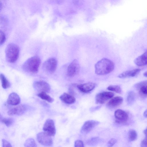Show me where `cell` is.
Wrapping results in <instances>:
<instances>
[{"instance_id": "obj_1", "label": "cell", "mask_w": 147, "mask_h": 147, "mask_svg": "<svg viewBox=\"0 0 147 147\" xmlns=\"http://www.w3.org/2000/svg\"><path fill=\"white\" fill-rule=\"evenodd\" d=\"M114 68V64L111 60L103 58L98 61L95 65V72L96 74L104 75L112 72Z\"/></svg>"}, {"instance_id": "obj_2", "label": "cell", "mask_w": 147, "mask_h": 147, "mask_svg": "<svg viewBox=\"0 0 147 147\" xmlns=\"http://www.w3.org/2000/svg\"><path fill=\"white\" fill-rule=\"evenodd\" d=\"M41 63V59L37 56L32 57L27 59L23 64L22 68L25 72L30 74L37 73Z\"/></svg>"}, {"instance_id": "obj_3", "label": "cell", "mask_w": 147, "mask_h": 147, "mask_svg": "<svg viewBox=\"0 0 147 147\" xmlns=\"http://www.w3.org/2000/svg\"><path fill=\"white\" fill-rule=\"evenodd\" d=\"M20 50L19 47L14 43H10L6 47L5 50V57L7 61L13 63L19 57Z\"/></svg>"}, {"instance_id": "obj_4", "label": "cell", "mask_w": 147, "mask_h": 147, "mask_svg": "<svg viewBox=\"0 0 147 147\" xmlns=\"http://www.w3.org/2000/svg\"><path fill=\"white\" fill-rule=\"evenodd\" d=\"M57 65V61L55 58H50L43 63V69L47 72L52 74L55 71Z\"/></svg>"}, {"instance_id": "obj_5", "label": "cell", "mask_w": 147, "mask_h": 147, "mask_svg": "<svg viewBox=\"0 0 147 147\" xmlns=\"http://www.w3.org/2000/svg\"><path fill=\"white\" fill-rule=\"evenodd\" d=\"M115 122L118 124H125L129 118L128 114L125 111L121 109H117L114 113Z\"/></svg>"}, {"instance_id": "obj_6", "label": "cell", "mask_w": 147, "mask_h": 147, "mask_svg": "<svg viewBox=\"0 0 147 147\" xmlns=\"http://www.w3.org/2000/svg\"><path fill=\"white\" fill-rule=\"evenodd\" d=\"M44 132L50 136H53L56 133V129L53 121L48 119L45 121L43 125Z\"/></svg>"}, {"instance_id": "obj_7", "label": "cell", "mask_w": 147, "mask_h": 147, "mask_svg": "<svg viewBox=\"0 0 147 147\" xmlns=\"http://www.w3.org/2000/svg\"><path fill=\"white\" fill-rule=\"evenodd\" d=\"M37 139L40 144L45 146H51L53 143V140L51 136L44 132H40L37 134Z\"/></svg>"}, {"instance_id": "obj_8", "label": "cell", "mask_w": 147, "mask_h": 147, "mask_svg": "<svg viewBox=\"0 0 147 147\" xmlns=\"http://www.w3.org/2000/svg\"><path fill=\"white\" fill-rule=\"evenodd\" d=\"M33 86L39 93H49L50 92L51 89L49 84L43 80L38 81L35 82L33 84Z\"/></svg>"}, {"instance_id": "obj_9", "label": "cell", "mask_w": 147, "mask_h": 147, "mask_svg": "<svg viewBox=\"0 0 147 147\" xmlns=\"http://www.w3.org/2000/svg\"><path fill=\"white\" fill-rule=\"evenodd\" d=\"M80 66L78 61L74 59L68 65L67 70V74L70 77H74L79 73Z\"/></svg>"}, {"instance_id": "obj_10", "label": "cell", "mask_w": 147, "mask_h": 147, "mask_svg": "<svg viewBox=\"0 0 147 147\" xmlns=\"http://www.w3.org/2000/svg\"><path fill=\"white\" fill-rule=\"evenodd\" d=\"M114 94L111 92H104L97 94L95 96L96 104H102L113 97Z\"/></svg>"}, {"instance_id": "obj_11", "label": "cell", "mask_w": 147, "mask_h": 147, "mask_svg": "<svg viewBox=\"0 0 147 147\" xmlns=\"http://www.w3.org/2000/svg\"><path fill=\"white\" fill-rule=\"evenodd\" d=\"M99 123V121L96 120L87 121L84 122L82 127L80 131L83 134H87L91 131Z\"/></svg>"}, {"instance_id": "obj_12", "label": "cell", "mask_w": 147, "mask_h": 147, "mask_svg": "<svg viewBox=\"0 0 147 147\" xmlns=\"http://www.w3.org/2000/svg\"><path fill=\"white\" fill-rule=\"evenodd\" d=\"M27 109L26 105H21L10 109L8 111L7 113L9 115H21L25 113Z\"/></svg>"}, {"instance_id": "obj_13", "label": "cell", "mask_w": 147, "mask_h": 147, "mask_svg": "<svg viewBox=\"0 0 147 147\" xmlns=\"http://www.w3.org/2000/svg\"><path fill=\"white\" fill-rule=\"evenodd\" d=\"M96 84L92 82H88L77 86L78 89L81 92L85 93L92 91L95 87Z\"/></svg>"}, {"instance_id": "obj_14", "label": "cell", "mask_w": 147, "mask_h": 147, "mask_svg": "<svg viewBox=\"0 0 147 147\" xmlns=\"http://www.w3.org/2000/svg\"><path fill=\"white\" fill-rule=\"evenodd\" d=\"M20 96L15 92L11 93L9 95L7 100L8 104L12 105H17L20 103Z\"/></svg>"}, {"instance_id": "obj_15", "label": "cell", "mask_w": 147, "mask_h": 147, "mask_svg": "<svg viewBox=\"0 0 147 147\" xmlns=\"http://www.w3.org/2000/svg\"><path fill=\"white\" fill-rule=\"evenodd\" d=\"M123 98L119 96L114 97L110 100L107 104V106L110 108H114L116 107L122 102Z\"/></svg>"}, {"instance_id": "obj_16", "label": "cell", "mask_w": 147, "mask_h": 147, "mask_svg": "<svg viewBox=\"0 0 147 147\" xmlns=\"http://www.w3.org/2000/svg\"><path fill=\"white\" fill-rule=\"evenodd\" d=\"M140 94L144 97L147 96V81H144L136 84L135 86Z\"/></svg>"}, {"instance_id": "obj_17", "label": "cell", "mask_w": 147, "mask_h": 147, "mask_svg": "<svg viewBox=\"0 0 147 147\" xmlns=\"http://www.w3.org/2000/svg\"><path fill=\"white\" fill-rule=\"evenodd\" d=\"M140 69H136L124 71L118 75V77L120 78H125L129 77L135 76L140 73Z\"/></svg>"}, {"instance_id": "obj_18", "label": "cell", "mask_w": 147, "mask_h": 147, "mask_svg": "<svg viewBox=\"0 0 147 147\" xmlns=\"http://www.w3.org/2000/svg\"><path fill=\"white\" fill-rule=\"evenodd\" d=\"M59 98L63 102L68 104H73L76 100L75 98L73 96L67 93H64L62 94Z\"/></svg>"}, {"instance_id": "obj_19", "label": "cell", "mask_w": 147, "mask_h": 147, "mask_svg": "<svg viewBox=\"0 0 147 147\" xmlns=\"http://www.w3.org/2000/svg\"><path fill=\"white\" fill-rule=\"evenodd\" d=\"M134 63L137 66H142L147 64V51L136 58L134 61Z\"/></svg>"}, {"instance_id": "obj_20", "label": "cell", "mask_w": 147, "mask_h": 147, "mask_svg": "<svg viewBox=\"0 0 147 147\" xmlns=\"http://www.w3.org/2000/svg\"><path fill=\"white\" fill-rule=\"evenodd\" d=\"M0 79L1 81L2 86L3 88L5 89L10 87V82L3 74H0Z\"/></svg>"}, {"instance_id": "obj_21", "label": "cell", "mask_w": 147, "mask_h": 147, "mask_svg": "<svg viewBox=\"0 0 147 147\" xmlns=\"http://www.w3.org/2000/svg\"><path fill=\"white\" fill-rule=\"evenodd\" d=\"M37 96L42 99L46 100L50 103L52 102L54 100V99L48 95L46 93L41 92L37 94Z\"/></svg>"}, {"instance_id": "obj_22", "label": "cell", "mask_w": 147, "mask_h": 147, "mask_svg": "<svg viewBox=\"0 0 147 147\" xmlns=\"http://www.w3.org/2000/svg\"><path fill=\"white\" fill-rule=\"evenodd\" d=\"M135 93L133 91H129L127 96V102L129 105H132L135 100L136 98Z\"/></svg>"}, {"instance_id": "obj_23", "label": "cell", "mask_w": 147, "mask_h": 147, "mask_svg": "<svg viewBox=\"0 0 147 147\" xmlns=\"http://www.w3.org/2000/svg\"><path fill=\"white\" fill-rule=\"evenodd\" d=\"M100 140L99 137L92 138L86 141V143L89 146H94L97 145Z\"/></svg>"}, {"instance_id": "obj_24", "label": "cell", "mask_w": 147, "mask_h": 147, "mask_svg": "<svg viewBox=\"0 0 147 147\" xmlns=\"http://www.w3.org/2000/svg\"><path fill=\"white\" fill-rule=\"evenodd\" d=\"M137 134L136 131L133 129H130L128 133V138L130 141H133L136 140Z\"/></svg>"}, {"instance_id": "obj_25", "label": "cell", "mask_w": 147, "mask_h": 147, "mask_svg": "<svg viewBox=\"0 0 147 147\" xmlns=\"http://www.w3.org/2000/svg\"><path fill=\"white\" fill-rule=\"evenodd\" d=\"M25 147H36V144L34 140L32 138H29L25 141L24 144Z\"/></svg>"}, {"instance_id": "obj_26", "label": "cell", "mask_w": 147, "mask_h": 147, "mask_svg": "<svg viewBox=\"0 0 147 147\" xmlns=\"http://www.w3.org/2000/svg\"><path fill=\"white\" fill-rule=\"evenodd\" d=\"M108 90L113 91L117 93H120L121 92V89L120 86L118 85H110L107 88Z\"/></svg>"}, {"instance_id": "obj_27", "label": "cell", "mask_w": 147, "mask_h": 147, "mask_svg": "<svg viewBox=\"0 0 147 147\" xmlns=\"http://www.w3.org/2000/svg\"><path fill=\"white\" fill-rule=\"evenodd\" d=\"M1 122L7 126H10L13 123V119L11 118H4L1 119Z\"/></svg>"}, {"instance_id": "obj_28", "label": "cell", "mask_w": 147, "mask_h": 147, "mask_svg": "<svg viewBox=\"0 0 147 147\" xmlns=\"http://www.w3.org/2000/svg\"><path fill=\"white\" fill-rule=\"evenodd\" d=\"M5 36L4 33L0 30V45L3 44L5 40Z\"/></svg>"}, {"instance_id": "obj_29", "label": "cell", "mask_w": 147, "mask_h": 147, "mask_svg": "<svg viewBox=\"0 0 147 147\" xmlns=\"http://www.w3.org/2000/svg\"><path fill=\"white\" fill-rule=\"evenodd\" d=\"M74 147H84L83 142L80 140H76L75 142Z\"/></svg>"}, {"instance_id": "obj_30", "label": "cell", "mask_w": 147, "mask_h": 147, "mask_svg": "<svg viewBox=\"0 0 147 147\" xmlns=\"http://www.w3.org/2000/svg\"><path fill=\"white\" fill-rule=\"evenodd\" d=\"M117 140L114 138H112L107 143L108 147H112L117 142Z\"/></svg>"}, {"instance_id": "obj_31", "label": "cell", "mask_w": 147, "mask_h": 147, "mask_svg": "<svg viewBox=\"0 0 147 147\" xmlns=\"http://www.w3.org/2000/svg\"><path fill=\"white\" fill-rule=\"evenodd\" d=\"M2 147H12L10 143L4 139L2 140Z\"/></svg>"}, {"instance_id": "obj_32", "label": "cell", "mask_w": 147, "mask_h": 147, "mask_svg": "<svg viewBox=\"0 0 147 147\" xmlns=\"http://www.w3.org/2000/svg\"><path fill=\"white\" fill-rule=\"evenodd\" d=\"M141 147H147L146 136L142 141L141 143Z\"/></svg>"}, {"instance_id": "obj_33", "label": "cell", "mask_w": 147, "mask_h": 147, "mask_svg": "<svg viewBox=\"0 0 147 147\" xmlns=\"http://www.w3.org/2000/svg\"><path fill=\"white\" fill-rule=\"evenodd\" d=\"M143 115L146 118H147V110L146 109L144 112L143 113Z\"/></svg>"}, {"instance_id": "obj_34", "label": "cell", "mask_w": 147, "mask_h": 147, "mask_svg": "<svg viewBox=\"0 0 147 147\" xmlns=\"http://www.w3.org/2000/svg\"><path fill=\"white\" fill-rule=\"evenodd\" d=\"M99 106L96 107H93V108L92 109L93 110V111H94L95 110H96L97 109H99Z\"/></svg>"}, {"instance_id": "obj_35", "label": "cell", "mask_w": 147, "mask_h": 147, "mask_svg": "<svg viewBox=\"0 0 147 147\" xmlns=\"http://www.w3.org/2000/svg\"><path fill=\"white\" fill-rule=\"evenodd\" d=\"M143 75L144 77H147V71H146V72H145L143 74Z\"/></svg>"}, {"instance_id": "obj_36", "label": "cell", "mask_w": 147, "mask_h": 147, "mask_svg": "<svg viewBox=\"0 0 147 147\" xmlns=\"http://www.w3.org/2000/svg\"><path fill=\"white\" fill-rule=\"evenodd\" d=\"M144 133L146 135V136L147 134V129H146L144 131Z\"/></svg>"}, {"instance_id": "obj_37", "label": "cell", "mask_w": 147, "mask_h": 147, "mask_svg": "<svg viewBox=\"0 0 147 147\" xmlns=\"http://www.w3.org/2000/svg\"><path fill=\"white\" fill-rule=\"evenodd\" d=\"M1 114H0V119H1Z\"/></svg>"}]
</instances>
